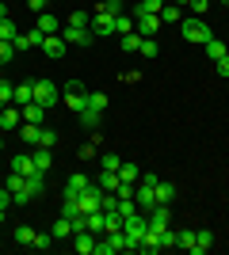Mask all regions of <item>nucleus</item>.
<instances>
[{"mask_svg":"<svg viewBox=\"0 0 229 255\" xmlns=\"http://www.w3.org/2000/svg\"><path fill=\"white\" fill-rule=\"evenodd\" d=\"M145 229H149V217H145L142 210H134L122 217V236H126V252H138V244H142Z\"/></svg>","mask_w":229,"mask_h":255,"instance_id":"obj_1","label":"nucleus"},{"mask_svg":"<svg viewBox=\"0 0 229 255\" xmlns=\"http://www.w3.org/2000/svg\"><path fill=\"white\" fill-rule=\"evenodd\" d=\"M180 34H184L187 42H195V46H207L210 38H214V31L207 27V19H203V15H184V23H180Z\"/></svg>","mask_w":229,"mask_h":255,"instance_id":"obj_2","label":"nucleus"},{"mask_svg":"<svg viewBox=\"0 0 229 255\" xmlns=\"http://www.w3.org/2000/svg\"><path fill=\"white\" fill-rule=\"evenodd\" d=\"M4 187H8V194H11V202L15 206H27L34 198V191L27 187V179H23L19 171H8V179H4Z\"/></svg>","mask_w":229,"mask_h":255,"instance_id":"obj_3","label":"nucleus"},{"mask_svg":"<svg viewBox=\"0 0 229 255\" xmlns=\"http://www.w3.org/2000/svg\"><path fill=\"white\" fill-rule=\"evenodd\" d=\"M99 198H103V191H99V187H96V179H92V183L84 187V191L76 194V198H69V202H73L80 213H92V210H99Z\"/></svg>","mask_w":229,"mask_h":255,"instance_id":"obj_4","label":"nucleus"},{"mask_svg":"<svg viewBox=\"0 0 229 255\" xmlns=\"http://www.w3.org/2000/svg\"><path fill=\"white\" fill-rule=\"evenodd\" d=\"M92 34H115V11H107L103 4L92 11Z\"/></svg>","mask_w":229,"mask_h":255,"instance_id":"obj_5","label":"nucleus"},{"mask_svg":"<svg viewBox=\"0 0 229 255\" xmlns=\"http://www.w3.org/2000/svg\"><path fill=\"white\" fill-rule=\"evenodd\" d=\"M145 217H149V229H157V233H164V229L172 225V210H168L164 202H157L149 213H145Z\"/></svg>","mask_w":229,"mask_h":255,"instance_id":"obj_6","label":"nucleus"},{"mask_svg":"<svg viewBox=\"0 0 229 255\" xmlns=\"http://www.w3.org/2000/svg\"><path fill=\"white\" fill-rule=\"evenodd\" d=\"M61 38H65L69 46H92V27H61Z\"/></svg>","mask_w":229,"mask_h":255,"instance_id":"obj_7","label":"nucleus"},{"mask_svg":"<svg viewBox=\"0 0 229 255\" xmlns=\"http://www.w3.org/2000/svg\"><path fill=\"white\" fill-rule=\"evenodd\" d=\"M34 103H42L46 111L57 103V88L50 84V80H34Z\"/></svg>","mask_w":229,"mask_h":255,"instance_id":"obj_8","label":"nucleus"},{"mask_svg":"<svg viewBox=\"0 0 229 255\" xmlns=\"http://www.w3.org/2000/svg\"><path fill=\"white\" fill-rule=\"evenodd\" d=\"M38 50H42L46 57H54V61H57V57H65L69 42H65V38H61V34H46V38H42V46H38Z\"/></svg>","mask_w":229,"mask_h":255,"instance_id":"obj_9","label":"nucleus"},{"mask_svg":"<svg viewBox=\"0 0 229 255\" xmlns=\"http://www.w3.org/2000/svg\"><path fill=\"white\" fill-rule=\"evenodd\" d=\"M73 252L76 255H92V252H96V233H92V229L73 233Z\"/></svg>","mask_w":229,"mask_h":255,"instance_id":"obj_10","label":"nucleus"},{"mask_svg":"<svg viewBox=\"0 0 229 255\" xmlns=\"http://www.w3.org/2000/svg\"><path fill=\"white\" fill-rule=\"evenodd\" d=\"M19 122H23V111L15 103L0 107V129H4V133H8V129H19Z\"/></svg>","mask_w":229,"mask_h":255,"instance_id":"obj_11","label":"nucleus"},{"mask_svg":"<svg viewBox=\"0 0 229 255\" xmlns=\"http://www.w3.org/2000/svg\"><path fill=\"white\" fill-rule=\"evenodd\" d=\"M11 171H19L23 179H31L34 171H38V168H34V156H31V152H15V156H11ZM42 175H46V171H42Z\"/></svg>","mask_w":229,"mask_h":255,"instance_id":"obj_12","label":"nucleus"},{"mask_svg":"<svg viewBox=\"0 0 229 255\" xmlns=\"http://www.w3.org/2000/svg\"><path fill=\"white\" fill-rule=\"evenodd\" d=\"M34 27H38L42 34H61V27H65V23L57 19L54 11H38V19H34Z\"/></svg>","mask_w":229,"mask_h":255,"instance_id":"obj_13","label":"nucleus"},{"mask_svg":"<svg viewBox=\"0 0 229 255\" xmlns=\"http://www.w3.org/2000/svg\"><path fill=\"white\" fill-rule=\"evenodd\" d=\"M134 23H138L134 31L142 34V38H153V34H157V31H161V27H164V23H161V15H138V19H134Z\"/></svg>","mask_w":229,"mask_h":255,"instance_id":"obj_14","label":"nucleus"},{"mask_svg":"<svg viewBox=\"0 0 229 255\" xmlns=\"http://www.w3.org/2000/svg\"><path fill=\"white\" fill-rule=\"evenodd\" d=\"M134 202H138V210H142V213H149L153 206H157V187H145V183H142V187L134 191Z\"/></svg>","mask_w":229,"mask_h":255,"instance_id":"obj_15","label":"nucleus"},{"mask_svg":"<svg viewBox=\"0 0 229 255\" xmlns=\"http://www.w3.org/2000/svg\"><path fill=\"white\" fill-rule=\"evenodd\" d=\"M157 15H161L164 27H172V23L180 27V23H184V8H180V4H172V0H164V8L157 11Z\"/></svg>","mask_w":229,"mask_h":255,"instance_id":"obj_16","label":"nucleus"},{"mask_svg":"<svg viewBox=\"0 0 229 255\" xmlns=\"http://www.w3.org/2000/svg\"><path fill=\"white\" fill-rule=\"evenodd\" d=\"M138 252H145V255H153V252H164V248H161V233H157V229H145L142 244H138Z\"/></svg>","mask_w":229,"mask_h":255,"instance_id":"obj_17","label":"nucleus"},{"mask_svg":"<svg viewBox=\"0 0 229 255\" xmlns=\"http://www.w3.org/2000/svg\"><path fill=\"white\" fill-rule=\"evenodd\" d=\"M15 107H27L34 103V80H23V84H15V99H11Z\"/></svg>","mask_w":229,"mask_h":255,"instance_id":"obj_18","label":"nucleus"},{"mask_svg":"<svg viewBox=\"0 0 229 255\" xmlns=\"http://www.w3.org/2000/svg\"><path fill=\"white\" fill-rule=\"evenodd\" d=\"M88 183H92V179H88L84 171H76V175H69V179H65V198H76V194L84 191Z\"/></svg>","mask_w":229,"mask_h":255,"instance_id":"obj_19","label":"nucleus"},{"mask_svg":"<svg viewBox=\"0 0 229 255\" xmlns=\"http://www.w3.org/2000/svg\"><path fill=\"white\" fill-rule=\"evenodd\" d=\"M210 244H214V233H210V229H199V233H195V244H191V255H207Z\"/></svg>","mask_w":229,"mask_h":255,"instance_id":"obj_20","label":"nucleus"},{"mask_svg":"<svg viewBox=\"0 0 229 255\" xmlns=\"http://www.w3.org/2000/svg\"><path fill=\"white\" fill-rule=\"evenodd\" d=\"M19 111H23V122H34V126L46 122V107L42 103H27V107H19Z\"/></svg>","mask_w":229,"mask_h":255,"instance_id":"obj_21","label":"nucleus"},{"mask_svg":"<svg viewBox=\"0 0 229 255\" xmlns=\"http://www.w3.org/2000/svg\"><path fill=\"white\" fill-rule=\"evenodd\" d=\"M31 156H34V168H38V171H50V168H54V149H42V145H38Z\"/></svg>","mask_w":229,"mask_h":255,"instance_id":"obj_22","label":"nucleus"},{"mask_svg":"<svg viewBox=\"0 0 229 255\" xmlns=\"http://www.w3.org/2000/svg\"><path fill=\"white\" fill-rule=\"evenodd\" d=\"M99 122H103V111H92V107L80 111V126L84 129H99Z\"/></svg>","mask_w":229,"mask_h":255,"instance_id":"obj_23","label":"nucleus"},{"mask_svg":"<svg viewBox=\"0 0 229 255\" xmlns=\"http://www.w3.org/2000/svg\"><path fill=\"white\" fill-rule=\"evenodd\" d=\"M38 129L42 126H34V122H19V137H23V145H38Z\"/></svg>","mask_w":229,"mask_h":255,"instance_id":"obj_24","label":"nucleus"},{"mask_svg":"<svg viewBox=\"0 0 229 255\" xmlns=\"http://www.w3.org/2000/svg\"><path fill=\"white\" fill-rule=\"evenodd\" d=\"M73 221H69V217H57L54 221V240H73Z\"/></svg>","mask_w":229,"mask_h":255,"instance_id":"obj_25","label":"nucleus"},{"mask_svg":"<svg viewBox=\"0 0 229 255\" xmlns=\"http://www.w3.org/2000/svg\"><path fill=\"white\" fill-rule=\"evenodd\" d=\"M226 53H229V42H222V38H210V42H207V57H210V61H222Z\"/></svg>","mask_w":229,"mask_h":255,"instance_id":"obj_26","label":"nucleus"},{"mask_svg":"<svg viewBox=\"0 0 229 255\" xmlns=\"http://www.w3.org/2000/svg\"><path fill=\"white\" fill-rule=\"evenodd\" d=\"M65 27H92V11H84V8H76V11H69V19H65Z\"/></svg>","mask_w":229,"mask_h":255,"instance_id":"obj_27","label":"nucleus"},{"mask_svg":"<svg viewBox=\"0 0 229 255\" xmlns=\"http://www.w3.org/2000/svg\"><path fill=\"white\" fill-rule=\"evenodd\" d=\"M84 229H92V233H107V229H103V210H92V213H84Z\"/></svg>","mask_w":229,"mask_h":255,"instance_id":"obj_28","label":"nucleus"},{"mask_svg":"<svg viewBox=\"0 0 229 255\" xmlns=\"http://www.w3.org/2000/svg\"><path fill=\"white\" fill-rule=\"evenodd\" d=\"M96 187H99V191H115V187H119V171H99Z\"/></svg>","mask_w":229,"mask_h":255,"instance_id":"obj_29","label":"nucleus"},{"mask_svg":"<svg viewBox=\"0 0 229 255\" xmlns=\"http://www.w3.org/2000/svg\"><path fill=\"white\" fill-rule=\"evenodd\" d=\"M142 50V34L130 31V34H122V53H138Z\"/></svg>","mask_w":229,"mask_h":255,"instance_id":"obj_30","label":"nucleus"},{"mask_svg":"<svg viewBox=\"0 0 229 255\" xmlns=\"http://www.w3.org/2000/svg\"><path fill=\"white\" fill-rule=\"evenodd\" d=\"M119 179H126V183H138V179H142V168H138V164H126V160H122Z\"/></svg>","mask_w":229,"mask_h":255,"instance_id":"obj_31","label":"nucleus"},{"mask_svg":"<svg viewBox=\"0 0 229 255\" xmlns=\"http://www.w3.org/2000/svg\"><path fill=\"white\" fill-rule=\"evenodd\" d=\"M99 168H103V171H119L122 156H119V152H103V156H99Z\"/></svg>","mask_w":229,"mask_h":255,"instance_id":"obj_32","label":"nucleus"},{"mask_svg":"<svg viewBox=\"0 0 229 255\" xmlns=\"http://www.w3.org/2000/svg\"><path fill=\"white\" fill-rule=\"evenodd\" d=\"M172 198H176V187H172V183H157V202L172 206Z\"/></svg>","mask_w":229,"mask_h":255,"instance_id":"obj_33","label":"nucleus"},{"mask_svg":"<svg viewBox=\"0 0 229 255\" xmlns=\"http://www.w3.org/2000/svg\"><path fill=\"white\" fill-rule=\"evenodd\" d=\"M191 244H195V229H180V233H176V248L191 252Z\"/></svg>","mask_w":229,"mask_h":255,"instance_id":"obj_34","label":"nucleus"},{"mask_svg":"<svg viewBox=\"0 0 229 255\" xmlns=\"http://www.w3.org/2000/svg\"><path fill=\"white\" fill-rule=\"evenodd\" d=\"M15 244H23V248L34 244V229L31 225H19V229H15Z\"/></svg>","mask_w":229,"mask_h":255,"instance_id":"obj_35","label":"nucleus"},{"mask_svg":"<svg viewBox=\"0 0 229 255\" xmlns=\"http://www.w3.org/2000/svg\"><path fill=\"white\" fill-rule=\"evenodd\" d=\"M15 34H19V27H15V23H11V19H0V42H11Z\"/></svg>","mask_w":229,"mask_h":255,"instance_id":"obj_36","label":"nucleus"},{"mask_svg":"<svg viewBox=\"0 0 229 255\" xmlns=\"http://www.w3.org/2000/svg\"><path fill=\"white\" fill-rule=\"evenodd\" d=\"M38 145H42V149H54V145H57V133H54V129H38ZM38 145H34V149H38Z\"/></svg>","mask_w":229,"mask_h":255,"instance_id":"obj_37","label":"nucleus"},{"mask_svg":"<svg viewBox=\"0 0 229 255\" xmlns=\"http://www.w3.org/2000/svg\"><path fill=\"white\" fill-rule=\"evenodd\" d=\"M134 27H138V23H134V15H115V31H119V34H130Z\"/></svg>","mask_w":229,"mask_h":255,"instance_id":"obj_38","label":"nucleus"},{"mask_svg":"<svg viewBox=\"0 0 229 255\" xmlns=\"http://www.w3.org/2000/svg\"><path fill=\"white\" fill-rule=\"evenodd\" d=\"M31 248H38V252H50L54 248V233H34V244Z\"/></svg>","mask_w":229,"mask_h":255,"instance_id":"obj_39","label":"nucleus"},{"mask_svg":"<svg viewBox=\"0 0 229 255\" xmlns=\"http://www.w3.org/2000/svg\"><path fill=\"white\" fill-rule=\"evenodd\" d=\"M88 107L92 111H107V96L103 92H88Z\"/></svg>","mask_w":229,"mask_h":255,"instance_id":"obj_40","label":"nucleus"},{"mask_svg":"<svg viewBox=\"0 0 229 255\" xmlns=\"http://www.w3.org/2000/svg\"><path fill=\"white\" fill-rule=\"evenodd\" d=\"M142 57H157V53H161V46H157V38H142Z\"/></svg>","mask_w":229,"mask_h":255,"instance_id":"obj_41","label":"nucleus"},{"mask_svg":"<svg viewBox=\"0 0 229 255\" xmlns=\"http://www.w3.org/2000/svg\"><path fill=\"white\" fill-rule=\"evenodd\" d=\"M11 99H15V84H8V80H0V103L8 107Z\"/></svg>","mask_w":229,"mask_h":255,"instance_id":"obj_42","label":"nucleus"},{"mask_svg":"<svg viewBox=\"0 0 229 255\" xmlns=\"http://www.w3.org/2000/svg\"><path fill=\"white\" fill-rule=\"evenodd\" d=\"M8 61H15V46H11V42H0V65H8Z\"/></svg>","mask_w":229,"mask_h":255,"instance_id":"obj_43","label":"nucleus"},{"mask_svg":"<svg viewBox=\"0 0 229 255\" xmlns=\"http://www.w3.org/2000/svg\"><path fill=\"white\" fill-rule=\"evenodd\" d=\"M134 191H138V187H134V183H126V179H119V187H115V194H119V198H134Z\"/></svg>","mask_w":229,"mask_h":255,"instance_id":"obj_44","label":"nucleus"},{"mask_svg":"<svg viewBox=\"0 0 229 255\" xmlns=\"http://www.w3.org/2000/svg\"><path fill=\"white\" fill-rule=\"evenodd\" d=\"M187 8H191V15H203V19H207V8H210V0H191Z\"/></svg>","mask_w":229,"mask_h":255,"instance_id":"obj_45","label":"nucleus"},{"mask_svg":"<svg viewBox=\"0 0 229 255\" xmlns=\"http://www.w3.org/2000/svg\"><path fill=\"white\" fill-rule=\"evenodd\" d=\"M161 248H176V229H172V225L161 233Z\"/></svg>","mask_w":229,"mask_h":255,"instance_id":"obj_46","label":"nucleus"},{"mask_svg":"<svg viewBox=\"0 0 229 255\" xmlns=\"http://www.w3.org/2000/svg\"><path fill=\"white\" fill-rule=\"evenodd\" d=\"M214 69H218V76H222V80H229V53L222 57V61H214Z\"/></svg>","mask_w":229,"mask_h":255,"instance_id":"obj_47","label":"nucleus"},{"mask_svg":"<svg viewBox=\"0 0 229 255\" xmlns=\"http://www.w3.org/2000/svg\"><path fill=\"white\" fill-rule=\"evenodd\" d=\"M27 8L38 15V11H50V0H27Z\"/></svg>","mask_w":229,"mask_h":255,"instance_id":"obj_48","label":"nucleus"},{"mask_svg":"<svg viewBox=\"0 0 229 255\" xmlns=\"http://www.w3.org/2000/svg\"><path fill=\"white\" fill-rule=\"evenodd\" d=\"M96 156V141H88V145H80V160H92Z\"/></svg>","mask_w":229,"mask_h":255,"instance_id":"obj_49","label":"nucleus"},{"mask_svg":"<svg viewBox=\"0 0 229 255\" xmlns=\"http://www.w3.org/2000/svg\"><path fill=\"white\" fill-rule=\"evenodd\" d=\"M107 11H115V15H122V0H99Z\"/></svg>","mask_w":229,"mask_h":255,"instance_id":"obj_50","label":"nucleus"},{"mask_svg":"<svg viewBox=\"0 0 229 255\" xmlns=\"http://www.w3.org/2000/svg\"><path fill=\"white\" fill-rule=\"evenodd\" d=\"M138 183H145V187H157V183H161V179H157L153 171H145V175H142V179H138Z\"/></svg>","mask_w":229,"mask_h":255,"instance_id":"obj_51","label":"nucleus"},{"mask_svg":"<svg viewBox=\"0 0 229 255\" xmlns=\"http://www.w3.org/2000/svg\"><path fill=\"white\" fill-rule=\"evenodd\" d=\"M0 19H8V4L4 0H0Z\"/></svg>","mask_w":229,"mask_h":255,"instance_id":"obj_52","label":"nucleus"},{"mask_svg":"<svg viewBox=\"0 0 229 255\" xmlns=\"http://www.w3.org/2000/svg\"><path fill=\"white\" fill-rule=\"evenodd\" d=\"M172 4H180V8H184V4H191V0H172Z\"/></svg>","mask_w":229,"mask_h":255,"instance_id":"obj_53","label":"nucleus"},{"mask_svg":"<svg viewBox=\"0 0 229 255\" xmlns=\"http://www.w3.org/2000/svg\"><path fill=\"white\" fill-rule=\"evenodd\" d=\"M0 152H4V137H0Z\"/></svg>","mask_w":229,"mask_h":255,"instance_id":"obj_54","label":"nucleus"},{"mask_svg":"<svg viewBox=\"0 0 229 255\" xmlns=\"http://www.w3.org/2000/svg\"><path fill=\"white\" fill-rule=\"evenodd\" d=\"M0 107H4V103H0Z\"/></svg>","mask_w":229,"mask_h":255,"instance_id":"obj_55","label":"nucleus"}]
</instances>
